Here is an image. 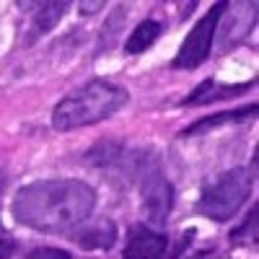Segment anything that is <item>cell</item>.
Returning a JSON list of instances; mask_svg holds the SVG:
<instances>
[{"mask_svg": "<svg viewBox=\"0 0 259 259\" xmlns=\"http://www.w3.org/2000/svg\"><path fill=\"white\" fill-rule=\"evenodd\" d=\"M96 192L80 179H41L21 187L11 212L16 223L39 233H73L91 218Z\"/></svg>", "mask_w": 259, "mask_h": 259, "instance_id": "6da1fadb", "label": "cell"}, {"mask_svg": "<svg viewBox=\"0 0 259 259\" xmlns=\"http://www.w3.org/2000/svg\"><path fill=\"white\" fill-rule=\"evenodd\" d=\"M127 101H130L127 89L96 78L55 104L52 127L60 130V133H70V130H78V127L96 124L117 114Z\"/></svg>", "mask_w": 259, "mask_h": 259, "instance_id": "7a4b0ae2", "label": "cell"}, {"mask_svg": "<svg viewBox=\"0 0 259 259\" xmlns=\"http://www.w3.org/2000/svg\"><path fill=\"white\" fill-rule=\"evenodd\" d=\"M254 179L249 177V171L244 168H231L223 171L218 179H212L197 200V212L207 215L210 221L226 223L231 221L236 212L244 207V202L251 194Z\"/></svg>", "mask_w": 259, "mask_h": 259, "instance_id": "3957f363", "label": "cell"}, {"mask_svg": "<svg viewBox=\"0 0 259 259\" xmlns=\"http://www.w3.org/2000/svg\"><path fill=\"white\" fill-rule=\"evenodd\" d=\"M228 3H215L197 24L192 26V31L187 34V39L182 41V47L174 57V68L177 70H194L210 57L212 50V39L218 31V21L223 18Z\"/></svg>", "mask_w": 259, "mask_h": 259, "instance_id": "277c9868", "label": "cell"}, {"mask_svg": "<svg viewBox=\"0 0 259 259\" xmlns=\"http://www.w3.org/2000/svg\"><path fill=\"white\" fill-rule=\"evenodd\" d=\"M140 197H143L145 221L156 228L166 226L171 207H174V187H171V182L163 177L158 163L145 166L143 179H140Z\"/></svg>", "mask_w": 259, "mask_h": 259, "instance_id": "5b68a950", "label": "cell"}, {"mask_svg": "<svg viewBox=\"0 0 259 259\" xmlns=\"http://www.w3.org/2000/svg\"><path fill=\"white\" fill-rule=\"evenodd\" d=\"M168 251V236L150 226H135L127 236L124 259H163Z\"/></svg>", "mask_w": 259, "mask_h": 259, "instance_id": "8992f818", "label": "cell"}, {"mask_svg": "<svg viewBox=\"0 0 259 259\" xmlns=\"http://www.w3.org/2000/svg\"><path fill=\"white\" fill-rule=\"evenodd\" d=\"M117 239H119V231L112 218L85 221L73 231V241L85 251H109L117 244Z\"/></svg>", "mask_w": 259, "mask_h": 259, "instance_id": "52a82bcc", "label": "cell"}, {"mask_svg": "<svg viewBox=\"0 0 259 259\" xmlns=\"http://www.w3.org/2000/svg\"><path fill=\"white\" fill-rule=\"evenodd\" d=\"M251 85H254V80L239 83V85H218L212 78H207L187 99H182V106H202V104H212V101H221V99H233V96L249 91Z\"/></svg>", "mask_w": 259, "mask_h": 259, "instance_id": "ba28073f", "label": "cell"}, {"mask_svg": "<svg viewBox=\"0 0 259 259\" xmlns=\"http://www.w3.org/2000/svg\"><path fill=\"white\" fill-rule=\"evenodd\" d=\"M256 117V104H249L244 109H233V112H218L212 117H202L194 124H189L187 130H182V138H192V135H202V133H210L215 127H223V124H236V122H246V119H254Z\"/></svg>", "mask_w": 259, "mask_h": 259, "instance_id": "9c48e42d", "label": "cell"}, {"mask_svg": "<svg viewBox=\"0 0 259 259\" xmlns=\"http://www.w3.org/2000/svg\"><path fill=\"white\" fill-rule=\"evenodd\" d=\"M68 13V3H41L36 6V13L31 18V26H29V41H36L39 36L50 34L60 21Z\"/></svg>", "mask_w": 259, "mask_h": 259, "instance_id": "30bf717a", "label": "cell"}, {"mask_svg": "<svg viewBox=\"0 0 259 259\" xmlns=\"http://www.w3.org/2000/svg\"><path fill=\"white\" fill-rule=\"evenodd\" d=\"M161 31H163V26L158 24V21H153V18L140 21V24L130 31V36H127V41H124V52H127V55H140V52H145L148 47L156 45V39L161 36Z\"/></svg>", "mask_w": 259, "mask_h": 259, "instance_id": "8fae6325", "label": "cell"}, {"mask_svg": "<svg viewBox=\"0 0 259 259\" xmlns=\"http://www.w3.org/2000/svg\"><path fill=\"white\" fill-rule=\"evenodd\" d=\"M119 158H122V143H114V140L96 143L89 150V156H85V161H89L91 166H112Z\"/></svg>", "mask_w": 259, "mask_h": 259, "instance_id": "7c38bea8", "label": "cell"}, {"mask_svg": "<svg viewBox=\"0 0 259 259\" xmlns=\"http://www.w3.org/2000/svg\"><path fill=\"white\" fill-rule=\"evenodd\" d=\"M231 239L236 244H256V205L251 207V215L241 223V228H236L231 233Z\"/></svg>", "mask_w": 259, "mask_h": 259, "instance_id": "4fadbf2b", "label": "cell"}, {"mask_svg": "<svg viewBox=\"0 0 259 259\" xmlns=\"http://www.w3.org/2000/svg\"><path fill=\"white\" fill-rule=\"evenodd\" d=\"M24 259H73V256H70V251L57 249V246H36Z\"/></svg>", "mask_w": 259, "mask_h": 259, "instance_id": "5bb4252c", "label": "cell"}, {"mask_svg": "<svg viewBox=\"0 0 259 259\" xmlns=\"http://www.w3.org/2000/svg\"><path fill=\"white\" fill-rule=\"evenodd\" d=\"M13 241L11 239H0V259H11L13 256Z\"/></svg>", "mask_w": 259, "mask_h": 259, "instance_id": "9a60e30c", "label": "cell"}, {"mask_svg": "<svg viewBox=\"0 0 259 259\" xmlns=\"http://www.w3.org/2000/svg\"><path fill=\"white\" fill-rule=\"evenodd\" d=\"M78 8H80V16H83V13H85V16H91V13L101 11V8H104V3H101V0H99V3H80Z\"/></svg>", "mask_w": 259, "mask_h": 259, "instance_id": "2e32d148", "label": "cell"}, {"mask_svg": "<svg viewBox=\"0 0 259 259\" xmlns=\"http://www.w3.org/2000/svg\"><path fill=\"white\" fill-rule=\"evenodd\" d=\"M3 184H6V182H3V171H0V192H3Z\"/></svg>", "mask_w": 259, "mask_h": 259, "instance_id": "e0dca14e", "label": "cell"}]
</instances>
